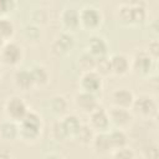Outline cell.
<instances>
[{
	"instance_id": "cell-28",
	"label": "cell",
	"mask_w": 159,
	"mask_h": 159,
	"mask_svg": "<svg viewBox=\"0 0 159 159\" xmlns=\"http://www.w3.org/2000/svg\"><path fill=\"white\" fill-rule=\"evenodd\" d=\"M50 108L56 114H63L67 111V101L63 96H53L50 99Z\"/></svg>"
},
{
	"instance_id": "cell-10",
	"label": "cell",
	"mask_w": 159,
	"mask_h": 159,
	"mask_svg": "<svg viewBox=\"0 0 159 159\" xmlns=\"http://www.w3.org/2000/svg\"><path fill=\"white\" fill-rule=\"evenodd\" d=\"M109 117H108V111H106L103 107L98 106L96 109H93L89 113V123L88 125L93 130L98 132H106L109 127Z\"/></svg>"
},
{
	"instance_id": "cell-18",
	"label": "cell",
	"mask_w": 159,
	"mask_h": 159,
	"mask_svg": "<svg viewBox=\"0 0 159 159\" xmlns=\"http://www.w3.org/2000/svg\"><path fill=\"white\" fill-rule=\"evenodd\" d=\"M91 145H92L93 150L97 154H107L108 152H111L107 132H97V133H94V135L92 138V142H91Z\"/></svg>"
},
{
	"instance_id": "cell-36",
	"label": "cell",
	"mask_w": 159,
	"mask_h": 159,
	"mask_svg": "<svg viewBox=\"0 0 159 159\" xmlns=\"http://www.w3.org/2000/svg\"><path fill=\"white\" fill-rule=\"evenodd\" d=\"M0 159H11V155L9 153H0Z\"/></svg>"
},
{
	"instance_id": "cell-12",
	"label": "cell",
	"mask_w": 159,
	"mask_h": 159,
	"mask_svg": "<svg viewBox=\"0 0 159 159\" xmlns=\"http://www.w3.org/2000/svg\"><path fill=\"white\" fill-rule=\"evenodd\" d=\"M108 117H109V122L113 123L118 129H123L128 127L132 122V113L129 112V109L125 108L112 107L108 111Z\"/></svg>"
},
{
	"instance_id": "cell-11",
	"label": "cell",
	"mask_w": 159,
	"mask_h": 159,
	"mask_svg": "<svg viewBox=\"0 0 159 159\" xmlns=\"http://www.w3.org/2000/svg\"><path fill=\"white\" fill-rule=\"evenodd\" d=\"M73 101H75L76 107L80 111H82L84 113H88V114L99 106L96 94H92V93H88V92H83V91H80L75 96Z\"/></svg>"
},
{
	"instance_id": "cell-15",
	"label": "cell",
	"mask_w": 159,
	"mask_h": 159,
	"mask_svg": "<svg viewBox=\"0 0 159 159\" xmlns=\"http://www.w3.org/2000/svg\"><path fill=\"white\" fill-rule=\"evenodd\" d=\"M109 61H111L112 73L122 76V75H125L130 68V61L124 53L117 52L109 57Z\"/></svg>"
},
{
	"instance_id": "cell-14",
	"label": "cell",
	"mask_w": 159,
	"mask_h": 159,
	"mask_svg": "<svg viewBox=\"0 0 159 159\" xmlns=\"http://www.w3.org/2000/svg\"><path fill=\"white\" fill-rule=\"evenodd\" d=\"M133 101H134V94L128 88H118L112 93L113 107L129 109L133 104Z\"/></svg>"
},
{
	"instance_id": "cell-27",
	"label": "cell",
	"mask_w": 159,
	"mask_h": 159,
	"mask_svg": "<svg viewBox=\"0 0 159 159\" xmlns=\"http://www.w3.org/2000/svg\"><path fill=\"white\" fill-rule=\"evenodd\" d=\"M50 134H51V138L53 140H57V142H63V140H66L68 138V134H67L61 119H58V120L52 123Z\"/></svg>"
},
{
	"instance_id": "cell-37",
	"label": "cell",
	"mask_w": 159,
	"mask_h": 159,
	"mask_svg": "<svg viewBox=\"0 0 159 159\" xmlns=\"http://www.w3.org/2000/svg\"><path fill=\"white\" fill-rule=\"evenodd\" d=\"M5 42H6V41H5V40H2V39H1V37H0V50H1V48H2V46H4V45H5Z\"/></svg>"
},
{
	"instance_id": "cell-9",
	"label": "cell",
	"mask_w": 159,
	"mask_h": 159,
	"mask_svg": "<svg viewBox=\"0 0 159 159\" xmlns=\"http://www.w3.org/2000/svg\"><path fill=\"white\" fill-rule=\"evenodd\" d=\"M80 88L83 92L97 94L102 88V77L94 71L84 72L80 78Z\"/></svg>"
},
{
	"instance_id": "cell-23",
	"label": "cell",
	"mask_w": 159,
	"mask_h": 159,
	"mask_svg": "<svg viewBox=\"0 0 159 159\" xmlns=\"http://www.w3.org/2000/svg\"><path fill=\"white\" fill-rule=\"evenodd\" d=\"M94 63H96V57H93L87 51L81 53L77 58V65H78V68L82 71V73L94 71Z\"/></svg>"
},
{
	"instance_id": "cell-8",
	"label": "cell",
	"mask_w": 159,
	"mask_h": 159,
	"mask_svg": "<svg viewBox=\"0 0 159 159\" xmlns=\"http://www.w3.org/2000/svg\"><path fill=\"white\" fill-rule=\"evenodd\" d=\"M153 65H154V60L150 57V55L145 50H142L135 52L132 60L130 67L138 75H148L153 68Z\"/></svg>"
},
{
	"instance_id": "cell-4",
	"label": "cell",
	"mask_w": 159,
	"mask_h": 159,
	"mask_svg": "<svg viewBox=\"0 0 159 159\" xmlns=\"http://www.w3.org/2000/svg\"><path fill=\"white\" fill-rule=\"evenodd\" d=\"M4 109H5V114L7 119L16 122V123H19L25 117V114L29 112L25 101L17 96H12L7 98V101L5 102Z\"/></svg>"
},
{
	"instance_id": "cell-34",
	"label": "cell",
	"mask_w": 159,
	"mask_h": 159,
	"mask_svg": "<svg viewBox=\"0 0 159 159\" xmlns=\"http://www.w3.org/2000/svg\"><path fill=\"white\" fill-rule=\"evenodd\" d=\"M42 14H46V11H45L43 9H37V10H35V12L32 14V19H34L35 25H36V24H43V22H46L47 16H42Z\"/></svg>"
},
{
	"instance_id": "cell-21",
	"label": "cell",
	"mask_w": 159,
	"mask_h": 159,
	"mask_svg": "<svg viewBox=\"0 0 159 159\" xmlns=\"http://www.w3.org/2000/svg\"><path fill=\"white\" fill-rule=\"evenodd\" d=\"M0 137L5 140H14L19 137V125L10 119L4 120L0 124Z\"/></svg>"
},
{
	"instance_id": "cell-16",
	"label": "cell",
	"mask_w": 159,
	"mask_h": 159,
	"mask_svg": "<svg viewBox=\"0 0 159 159\" xmlns=\"http://www.w3.org/2000/svg\"><path fill=\"white\" fill-rule=\"evenodd\" d=\"M61 22L68 32L70 30H75L80 26V11L75 7H66L61 12Z\"/></svg>"
},
{
	"instance_id": "cell-30",
	"label": "cell",
	"mask_w": 159,
	"mask_h": 159,
	"mask_svg": "<svg viewBox=\"0 0 159 159\" xmlns=\"http://www.w3.org/2000/svg\"><path fill=\"white\" fill-rule=\"evenodd\" d=\"M112 159H135V154L130 148L124 147V148L113 150Z\"/></svg>"
},
{
	"instance_id": "cell-7",
	"label": "cell",
	"mask_w": 159,
	"mask_h": 159,
	"mask_svg": "<svg viewBox=\"0 0 159 159\" xmlns=\"http://www.w3.org/2000/svg\"><path fill=\"white\" fill-rule=\"evenodd\" d=\"M102 15L98 9L93 6H84L80 10V25L88 30H94L101 25Z\"/></svg>"
},
{
	"instance_id": "cell-5",
	"label": "cell",
	"mask_w": 159,
	"mask_h": 159,
	"mask_svg": "<svg viewBox=\"0 0 159 159\" xmlns=\"http://www.w3.org/2000/svg\"><path fill=\"white\" fill-rule=\"evenodd\" d=\"M22 58V48L14 41H6L0 50V61L6 66H16Z\"/></svg>"
},
{
	"instance_id": "cell-32",
	"label": "cell",
	"mask_w": 159,
	"mask_h": 159,
	"mask_svg": "<svg viewBox=\"0 0 159 159\" xmlns=\"http://www.w3.org/2000/svg\"><path fill=\"white\" fill-rule=\"evenodd\" d=\"M147 52L150 55V57H152L154 61L158 58V52H159V43H158L157 39H154V40H152V41L149 42V46H148V50H147Z\"/></svg>"
},
{
	"instance_id": "cell-2",
	"label": "cell",
	"mask_w": 159,
	"mask_h": 159,
	"mask_svg": "<svg viewBox=\"0 0 159 159\" xmlns=\"http://www.w3.org/2000/svg\"><path fill=\"white\" fill-rule=\"evenodd\" d=\"M17 125H19V137L25 142H34L40 135L42 120L36 112L29 111L25 114V117L19 122Z\"/></svg>"
},
{
	"instance_id": "cell-3",
	"label": "cell",
	"mask_w": 159,
	"mask_h": 159,
	"mask_svg": "<svg viewBox=\"0 0 159 159\" xmlns=\"http://www.w3.org/2000/svg\"><path fill=\"white\" fill-rule=\"evenodd\" d=\"M130 108L135 114L140 116L142 118H153L158 113L157 101L149 94H140L138 97H134Z\"/></svg>"
},
{
	"instance_id": "cell-35",
	"label": "cell",
	"mask_w": 159,
	"mask_h": 159,
	"mask_svg": "<svg viewBox=\"0 0 159 159\" xmlns=\"http://www.w3.org/2000/svg\"><path fill=\"white\" fill-rule=\"evenodd\" d=\"M43 159H63V158L61 155H58V154H48Z\"/></svg>"
},
{
	"instance_id": "cell-33",
	"label": "cell",
	"mask_w": 159,
	"mask_h": 159,
	"mask_svg": "<svg viewBox=\"0 0 159 159\" xmlns=\"http://www.w3.org/2000/svg\"><path fill=\"white\" fill-rule=\"evenodd\" d=\"M15 5L16 2L12 0H0V15L11 11L15 7Z\"/></svg>"
},
{
	"instance_id": "cell-24",
	"label": "cell",
	"mask_w": 159,
	"mask_h": 159,
	"mask_svg": "<svg viewBox=\"0 0 159 159\" xmlns=\"http://www.w3.org/2000/svg\"><path fill=\"white\" fill-rule=\"evenodd\" d=\"M14 32H15L14 22L9 17L0 16V37L6 41L12 37Z\"/></svg>"
},
{
	"instance_id": "cell-1",
	"label": "cell",
	"mask_w": 159,
	"mask_h": 159,
	"mask_svg": "<svg viewBox=\"0 0 159 159\" xmlns=\"http://www.w3.org/2000/svg\"><path fill=\"white\" fill-rule=\"evenodd\" d=\"M118 20L123 24L137 25L144 22L147 19V9L142 1H130L123 2L117 9Z\"/></svg>"
},
{
	"instance_id": "cell-26",
	"label": "cell",
	"mask_w": 159,
	"mask_h": 159,
	"mask_svg": "<svg viewBox=\"0 0 159 159\" xmlns=\"http://www.w3.org/2000/svg\"><path fill=\"white\" fill-rule=\"evenodd\" d=\"M94 72H97L101 77L102 76H108L109 73H112L109 57H107V56L97 57L96 58V63H94Z\"/></svg>"
},
{
	"instance_id": "cell-20",
	"label": "cell",
	"mask_w": 159,
	"mask_h": 159,
	"mask_svg": "<svg viewBox=\"0 0 159 159\" xmlns=\"http://www.w3.org/2000/svg\"><path fill=\"white\" fill-rule=\"evenodd\" d=\"M30 72H31V76H32V81H34V84L35 86H45L48 80H50V73H48V70L42 66V65H34L31 68H30Z\"/></svg>"
},
{
	"instance_id": "cell-29",
	"label": "cell",
	"mask_w": 159,
	"mask_h": 159,
	"mask_svg": "<svg viewBox=\"0 0 159 159\" xmlns=\"http://www.w3.org/2000/svg\"><path fill=\"white\" fill-rule=\"evenodd\" d=\"M24 37L26 39V41L29 42H37L41 37V31L40 27L35 24H29L24 27Z\"/></svg>"
},
{
	"instance_id": "cell-17",
	"label": "cell",
	"mask_w": 159,
	"mask_h": 159,
	"mask_svg": "<svg viewBox=\"0 0 159 159\" xmlns=\"http://www.w3.org/2000/svg\"><path fill=\"white\" fill-rule=\"evenodd\" d=\"M14 82L16 84L17 88L22 89V91H27L30 88H32L34 81H32V76L30 72V68H20L15 72L14 75Z\"/></svg>"
},
{
	"instance_id": "cell-31",
	"label": "cell",
	"mask_w": 159,
	"mask_h": 159,
	"mask_svg": "<svg viewBox=\"0 0 159 159\" xmlns=\"http://www.w3.org/2000/svg\"><path fill=\"white\" fill-rule=\"evenodd\" d=\"M144 159H158V147L155 144H149L143 148Z\"/></svg>"
},
{
	"instance_id": "cell-25",
	"label": "cell",
	"mask_w": 159,
	"mask_h": 159,
	"mask_svg": "<svg viewBox=\"0 0 159 159\" xmlns=\"http://www.w3.org/2000/svg\"><path fill=\"white\" fill-rule=\"evenodd\" d=\"M93 135H94V130L88 124H82L78 132L76 133L75 139H77V142H80L81 144L86 145V144H91Z\"/></svg>"
},
{
	"instance_id": "cell-6",
	"label": "cell",
	"mask_w": 159,
	"mask_h": 159,
	"mask_svg": "<svg viewBox=\"0 0 159 159\" xmlns=\"http://www.w3.org/2000/svg\"><path fill=\"white\" fill-rule=\"evenodd\" d=\"M73 45H75L73 35L68 31H63L60 35H57V37L53 40L51 45V53L57 57L65 56L72 50Z\"/></svg>"
},
{
	"instance_id": "cell-19",
	"label": "cell",
	"mask_w": 159,
	"mask_h": 159,
	"mask_svg": "<svg viewBox=\"0 0 159 159\" xmlns=\"http://www.w3.org/2000/svg\"><path fill=\"white\" fill-rule=\"evenodd\" d=\"M107 134H108L109 147H111V150H112V152L127 147L128 138H127V134L123 132V129H118V128H116V129L108 132Z\"/></svg>"
},
{
	"instance_id": "cell-22",
	"label": "cell",
	"mask_w": 159,
	"mask_h": 159,
	"mask_svg": "<svg viewBox=\"0 0 159 159\" xmlns=\"http://www.w3.org/2000/svg\"><path fill=\"white\" fill-rule=\"evenodd\" d=\"M61 120H62V124H63V127H65L68 137H73L75 138L76 133L78 132V129L82 125L80 118L77 116H75V114H67Z\"/></svg>"
},
{
	"instance_id": "cell-13",
	"label": "cell",
	"mask_w": 159,
	"mask_h": 159,
	"mask_svg": "<svg viewBox=\"0 0 159 159\" xmlns=\"http://www.w3.org/2000/svg\"><path fill=\"white\" fill-rule=\"evenodd\" d=\"M108 43L106 39L101 35H92L87 41V52H89L93 57L107 56Z\"/></svg>"
}]
</instances>
